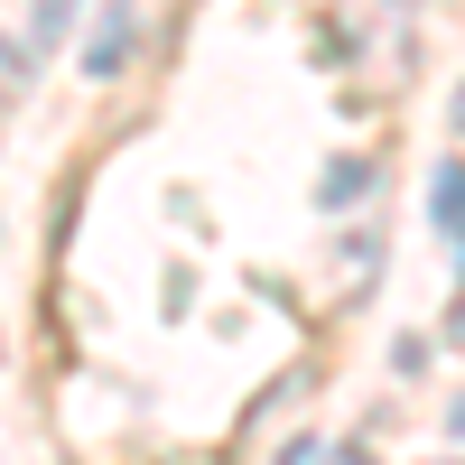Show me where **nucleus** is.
<instances>
[{
	"label": "nucleus",
	"instance_id": "nucleus-3",
	"mask_svg": "<svg viewBox=\"0 0 465 465\" xmlns=\"http://www.w3.org/2000/svg\"><path fill=\"white\" fill-rule=\"evenodd\" d=\"M65 19H74V0H37V37H56Z\"/></svg>",
	"mask_w": 465,
	"mask_h": 465
},
{
	"label": "nucleus",
	"instance_id": "nucleus-1",
	"mask_svg": "<svg viewBox=\"0 0 465 465\" xmlns=\"http://www.w3.org/2000/svg\"><path fill=\"white\" fill-rule=\"evenodd\" d=\"M131 47H140V10H103L94 47H84V74H122V65H131Z\"/></svg>",
	"mask_w": 465,
	"mask_h": 465
},
{
	"label": "nucleus",
	"instance_id": "nucleus-2",
	"mask_svg": "<svg viewBox=\"0 0 465 465\" xmlns=\"http://www.w3.org/2000/svg\"><path fill=\"white\" fill-rule=\"evenodd\" d=\"M438 232H447V242H456V159L438 168Z\"/></svg>",
	"mask_w": 465,
	"mask_h": 465
},
{
	"label": "nucleus",
	"instance_id": "nucleus-4",
	"mask_svg": "<svg viewBox=\"0 0 465 465\" xmlns=\"http://www.w3.org/2000/svg\"><path fill=\"white\" fill-rule=\"evenodd\" d=\"M326 465H381V456H372V447H335Z\"/></svg>",
	"mask_w": 465,
	"mask_h": 465
}]
</instances>
